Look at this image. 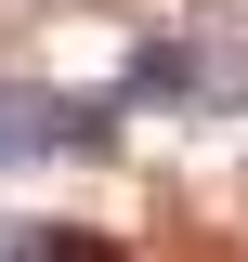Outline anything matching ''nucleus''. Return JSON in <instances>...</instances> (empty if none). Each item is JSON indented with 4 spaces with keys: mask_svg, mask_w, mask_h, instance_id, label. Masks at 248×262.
<instances>
[{
    "mask_svg": "<svg viewBox=\"0 0 248 262\" xmlns=\"http://www.w3.org/2000/svg\"><path fill=\"white\" fill-rule=\"evenodd\" d=\"M118 105H183V118H248V39L235 27H157L131 53Z\"/></svg>",
    "mask_w": 248,
    "mask_h": 262,
    "instance_id": "obj_1",
    "label": "nucleus"
},
{
    "mask_svg": "<svg viewBox=\"0 0 248 262\" xmlns=\"http://www.w3.org/2000/svg\"><path fill=\"white\" fill-rule=\"evenodd\" d=\"M105 144H118V105L53 92V79H0V184L53 170V158H105Z\"/></svg>",
    "mask_w": 248,
    "mask_h": 262,
    "instance_id": "obj_2",
    "label": "nucleus"
}]
</instances>
